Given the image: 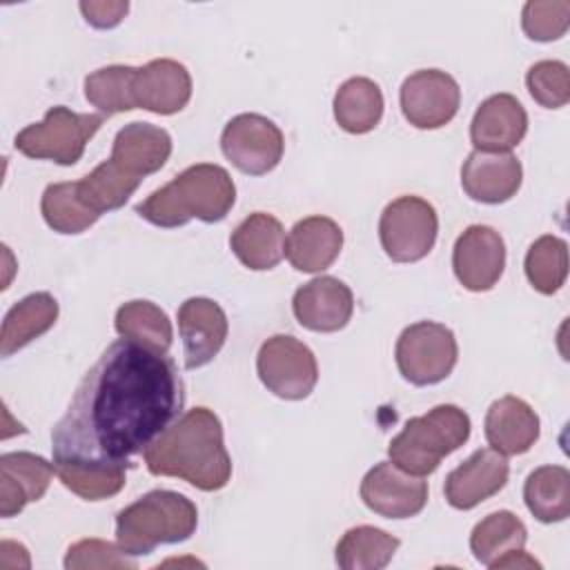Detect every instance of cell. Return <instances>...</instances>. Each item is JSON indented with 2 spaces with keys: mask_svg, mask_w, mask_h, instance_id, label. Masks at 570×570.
I'll return each instance as SVG.
<instances>
[{
  "mask_svg": "<svg viewBox=\"0 0 570 570\" xmlns=\"http://www.w3.org/2000/svg\"><path fill=\"white\" fill-rule=\"evenodd\" d=\"M508 459L492 448H481L445 476L443 492L452 508L472 510L497 494L508 483Z\"/></svg>",
  "mask_w": 570,
  "mask_h": 570,
  "instance_id": "obj_16",
  "label": "cell"
},
{
  "mask_svg": "<svg viewBox=\"0 0 570 570\" xmlns=\"http://www.w3.org/2000/svg\"><path fill=\"white\" fill-rule=\"evenodd\" d=\"M361 499L385 519H410L428 503V481L403 472L392 461H381L363 476Z\"/></svg>",
  "mask_w": 570,
  "mask_h": 570,
  "instance_id": "obj_12",
  "label": "cell"
},
{
  "mask_svg": "<svg viewBox=\"0 0 570 570\" xmlns=\"http://www.w3.org/2000/svg\"><path fill=\"white\" fill-rule=\"evenodd\" d=\"M381 87L363 76L345 80L334 96V118L350 134L372 131L383 116Z\"/></svg>",
  "mask_w": 570,
  "mask_h": 570,
  "instance_id": "obj_26",
  "label": "cell"
},
{
  "mask_svg": "<svg viewBox=\"0 0 570 570\" xmlns=\"http://www.w3.org/2000/svg\"><path fill=\"white\" fill-rule=\"evenodd\" d=\"M40 212L45 223L58 234H82L100 218L78 196L76 180L49 185L42 194Z\"/></svg>",
  "mask_w": 570,
  "mask_h": 570,
  "instance_id": "obj_32",
  "label": "cell"
},
{
  "mask_svg": "<svg viewBox=\"0 0 570 570\" xmlns=\"http://www.w3.org/2000/svg\"><path fill=\"white\" fill-rule=\"evenodd\" d=\"M528 541L523 521L510 510H499L481 519L470 534V550L474 559L488 568L503 554L521 550Z\"/></svg>",
  "mask_w": 570,
  "mask_h": 570,
  "instance_id": "obj_30",
  "label": "cell"
},
{
  "mask_svg": "<svg viewBox=\"0 0 570 570\" xmlns=\"http://www.w3.org/2000/svg\"><path fill=\"white\" fill-rule=\"evenodd\" d=\"M470 436V416L459 405H436L423 416L405 421L390 441V461L407 474L428 476Z\"/></svg>",
  "mask_w": 570,
  "mask_h": 570,
  "instance_id": "obj_5",
  "label": "cell"
},
{
  "mask_svg": "<svg viewBox=\"0 0 570 570\" xmlns=\"http://www.w3.org/2000/svg\"><path fill=\"white\" fill-rule=\"evenodd\" d=\"M439 232L436 209L419 196L392 200L379 220V238L394 263H416L425 258Z\"/></svg>",
  "mask_w": 570,
  "mask_h": 570,
  "instance_id": "obj_8",
  "label": "cell"
},
{
  "mask_svg": "<svg viewBox=\"0 0 570 570\" xmlns=\"http://www.w3.org/2000/svg\"><path fill=\"white\" fill-rule=\"evenodd\" d=\"M116 332L122 338L167 352L174 330L167 314L151 301H129L116 312Z\"/></svg>",
  "mask_w": 570,
  "mask_h": 570,
  "instance_id": "obj_31",
  "label": "cell"
},
{
  "mask_svg": "<svg viewBox=\"0 0 570 570\" xmlns=\"http://www.w3.org/2000/svg\"><path fill=\"white\" fill-rule=\"evenodd\" d=\"M343 229L327 216L298 220L285 238V256L294 269L316 274L327 269L341 254Z\"/></svg>",
  "mask_w": 570,
  "mask_h": 570,
  "instance_id": "obj_21",
  "label": "cell"
},
{
  "mask_svg": "<svg viewBox=\"0 0 570 570\" xmlns=\"http://www.w3.org/2000/svg\"><path fill=\"white\" fill-rule=\"evenodd\" d=\"M136 67L109 65L91 71L85 78V98L100 109L102 116H114L136 109L131 96V80Z\"/></svg>",
  "mask_w": 570,
  "mask_h": 570,
  "instance_id": "obj_33",
  "label": "cell"
},
{
  "mask_svg": "<svg viewBox=\"0 0 570 570\" xmlns=\"http://www.w3.org/2000/svg\"><path fill=\"white\" fill-rule=\"evenodd\" d=\"M220 149L243 174L263 176L281 163L285 140L283 131L269 118L261 114H238L225 125Z\"/></svg>",
  "mask_w": 570,
  "mask_h": 570,
  "instance_id": "obj_10",
  "label": "cell"
},
{
  "mask_svg": "<svg viewBox=\"0 0 570 570\" xmlns=\"http://www.w3.org/2000/svg\"><path fill=\"white\" fill-rule=\"evenodd\" d=\"M171 156V136L149 122L125 125L111 147V160H116L129 174L145 178L158 171Z\"/></svg>",
  "mask_w": 570,
  "mask_h": 570,
  "instance_id": "obj_23",
  "label": "cell"
},
{
  "mask_svg": "<svg viewBox=\"0 0 570 570\" xmlns=\"http://www.w3.org/2000/svg\"><path fill=\"white\" fill-rule=\"evenodd\" d=\"M236 200V187L225 167L198 163L180 171L136 205V214L156 227H180L191 218L223 220Z\"/></svg>",
  "mask_w": 570,
  "mask_h": 570,
  "instance_id": "obj_3",
  "label": "cell"
},
{
  "mask_svg": "<svg viewBox=\"0 0 570 570\" xmlns=\"http://www.w3.org/2000/svg\"><path fill=\"white\" fill-rule=\"evenodd\" d=\"M492 568H494V570H497V568H541V563H539L534 557H530V554L521 548V550H514V552L503 554L499 561L492 563Z\"/></svg>",
  "mask_w": 570,
  "mask_h": 570,
  "instance_id": "obj_40",
  "label": "cell"
},
{
  "mask_svg": "<svg viewBox=\"0 0 570 570\" xmlns=\"http://www.w3.org/2000/svg\"><path fill=\"white\" fill-rule=\"evenodd\" d=\"M485 439L503 456L528 452L539 439V416L519 396H501L485 414Z\"/></svg>",
  "mask_w": 570,
  "mask_h": 570,
  "instance_id": "obj_22",
  "label": "cell"
},
{
  "mask_svg": "<svg viewBox=\"0 0 570 570\" xmlns=\"http://www.w3.org/2000/svg\"><path fill=\"white\" fill-rule=\"evenodd\" d=\"M56 474L67 490L85 501H100L118 494L127 479V468H102L53 461Z\"/></svg>",
  "mask_w": 570,
  "mask_h": 570,
  "instance_id": "obj_35",
  "label": "cell"
},
{
  "mask_svg": "<svg viewBox=\"0 0 570 570\" xmlns=\"http://www.w3.org/2000/svg\"><path fill=\"white\" fill-rule=\"evenodd\" d=\"M530 96L546 109H559L570 100V71L561 60H541L528 69Z\"/></svg>",
  "mask_w": 570,
  "mask_h": 570,
  "instance_id": "obj_37",
  "label": "cell"
},
{
  "mask_svg": "<svg viewBox=\"0 0 570 570\" xmlns=\"http://www.w3.org/2000/svg\"><path fill=\"white\" fill-rule=\"evenodd\" d=\"M523 499L534 519L557 523L570 514V472L563 465H541L528 474Z\"/></svg>",
  "mask_w": 570,
  "mask_h": 570,
  "instance_id": "obj_27",
  "label": "cell"
},
{
  "mask_svg": "<svg viewBox=\"0 0 570 570\" xmlns=\"http://www.w3.org/2000/svg\"><path fill=\"white\" fill-rule=\"evenodd\" d=\"M80 11L85 16V20L96 27V29H111L116 24H120V20L127 16L129 11V2L125 0H102V2H80Z\"/></svg>",
  "mask_w": 570,
  "mask_h": 570,
  "instance_id": "obj_39",
  "label": "cell"
},
{
  "mask_svg": "<svg viewBox=\"0 0 570 570\" xmlns=\"http://www.w3.org/2000/svg\"><path fill=\"white\" fill-rule=\"evenodd\" d=\"M394 356L403 379L423 387L450 376L459 358V345L454 332L443 323L419 321L401 332Z\"/></svg>",
  "mask_w": 570,
  "mask_h": 570,
  "instance_id": "obj_7",
  "label": "cell"
},
{
  "mask_svg": "<svg viewBox=\"0 0 570 570\" xmlns=\"http://www.w3.org/2000/svg\"><path fill=\"white\" fill-rule=\"evenodd\" d=\"M53 463L31 452H7L0 456V514L16 517L27 503L38 501L49 490Z\"/></svg>",
  "mask_w": 570,
  "mask_h": 570,
  "instance_id": "obj_20",
  "label": "cell"
},
{
  "mask_svg": "<svg viewBox=\"0 0 570 570\" xmlns=\"http://www.w3.org/2000/svg\"><path fill=\"white\" fill-rule=\"evenodd\" d=\"M401 541L374 525L350 528L336 543L334 557L343 570H381L385 568Z\"/></svg>",
  "mask_w": 570,
  "mask_h": 570,
  "instance_id": "obj_28",
  "label": "cell"
},
{
  "mask_svg": "<svg viewBox=\"0 0 570 570\" xmlns=\"http://www.w3.org/2000/svg\"><path fill=\"white\" fill-rule=\"evenodd\" d=\"M136 109L171 116L187 107L191 98V76L185 65L171 58H158L136 67L131 80Z\"/></svg>",
  "mask_w": 570,
  "mask_h": 570,
  "instance_id": "obj_14",
  "label": "cell"
},
{
  "mask_svg": "<svg viewBox=\"0 0 570 570\" xmlns=\"http://www.w3.org/2000/svg\"><path fill=\"white\" fill-rule=\"evenodd\" d=\"M523 180V167L510 151H472L461 167L463 191L485 205H499L510 200Z\"/></svg>",
  "mask_w": 570,
  "mask_h": 570,
  "instance_id": "obj_19",
  "label": "cell"
},
{
  "mask_svg": "<svg viewBox=\"0 0 570 570\" xmlns=\"http://www.w3.org/2000/svg\"><path fill=\"white\" fill-rule=\"evenodd\" d=\"M58 318V301L49 292H36L18 301L2 321L0 354L11 356L33 338L53 327Z\"/></svg>",
  "mask_w": 570,
  "mask_h": 570,
  "instance_id": "obj_25",
  "label": "cell"
},
{
  "mask_svg": "<svg viewBox=\"0 0 570 570\" xmlns=\"http://www.w3.org/2000/svg\"><path fill=\"white\" fill-rule=\"evenodd\" d=\"M65 568L67 570H91V568H100V570H122L136 568V561L129 559V554H125L120 550V546L102 541V539H82L76 541L73 546H69L67 557H65Z\"/></svg>",
  "mask_w": 570,
  "mask_h": 570,
  "instance_id": "obj_38",
  "label": "cell"
},
{
  "mask_svg": "<svg viewBox=\"0 0 570 570\" xmlns=\"http://www.w3.org/2000/svg\"><path fill=\"white\" fill-rule=\"evenodd\" d=\"M525 276L541 294L561 289L568 276V245L559 236L546 234L537 238L525 254Z\"/></svg>",
  "mask_w": 570,
  "mask_h": 570,
  "instance_id": "obj_34",
  "label": "cell"
},
{
  "mask_svg": "<svg viewBox=\"0 0 570 570\" xmlns=\"http://www.w3.org/2000/svg\"><path fill=\"white\" fill-rule=\"evenodd\" d=\"M256 370L263 385L287 401L309 396L318 381L314 352L289 334H274L261 345Z\"/></svg>",
  "mask_w": 570,
  "mask_h": 570,
  "instance_id": "obj_9",
  "label": "cell"
},
{
  "mask_svg": "<svg viewBox=\"0 0 570 570\" xmlns=\"http://www.w3.org/2000/svg\"><path fill=\"white\" fill-rule=\"evenodd\" d=\"M196 525L198 510L185 494L151 490L116 514V543L129 557L151 554L158 546L189 539Z\"/></svg>",
  "mask_w": 570,
  "mask_h": 570,
  "instance_id": "obj_4",
  "label": "cell"
},
{
  "mask_svg": "<svg viewBox=\"0 0 570 570\" xmlns=\"http://www.w3.org/2000/svg\"><path fill=\"white\" fill-rule=\"evenodd\" d=\"M461 105L456 80L441 69H421L401 85V111L416 129H439L448 125Z\"/></svg>",
  "mask_w": 570,
  "mask_h": 570,
  "instance_id": "obj_11",
  "label": "cell"
},
{
  "mask_svg": "<svg viewBox=\"0 0 570 570\" xmlns=\"http://www.w3.org/2000/svg\"><path fill=\"white\" fill-rule=\"evenodd\" d=\"M528 131V114L512 94H494L474 111L470 138L476 151L505 154L514 149Z\"/></svg>",
  "mask_w": 570,
  "mask_h": 570,
  "instance_id": "obj_18",
  "label": "cell"
},
{
  "mask_svg": "<svg viewBox=\"0 0 570 570\" xmlns=\"http://www.w3.org/2000/svg\"><path fill=\"white\" fill-rule=\"evenodd\" d=\"M452 267L465 289H492L505 267V245L501 234L488 225H470L454 243Z\"/></svg>",
  "mask_w": 570,
  "mask_h": 570,
  "instance_id": "obj_13",
  "label": "cell"
},
{
  "mask_svg": "<svg viewBox=\"0 0 570 570\" xmlns=\"http://www.w3.org/2000/svg\"><path fill=\"white\" fill-rule=\"evenodd\" d=\"M570 24L568 0H530L521 13V27L530 40L552 42L559 40Z\"/></svg>",
  "mask_w": 570,
  "mask_h": 570,
  "instance_id": "obj_36",
  "label": "cell"
},
{
  "mask_svg": "<svg viewBox=\"0 0 570 570\" xmlns=\"http://www.w3.org/2000/svg\"><path fill=\"white\" fill-rule=\"evenodd\" d=\"M185 387L167 352L114 341L78 383L51 430L53 461L129 468L178 416Z\"/></svg>",
  "mask_w": 570,
  "mask_h": 570,
  "instance_id": "obj_1",
  "label": "cell"
},
{
  "mask_svg": "<svg viewBox=\"0 0 570 570\" xmlns=\"http://www.w3.org/2000/svg\"><path fill=\"white\" fill-rule=\"evenodd\" d=\"M229 247L245 267L265 272L285 256V229L272 214L254 212L232 232Z\"/></svg>",
  "mask_w": 570,
  "mask_h": 570,
  "instance_id": "obj_24",
  "label": "cell"
},
{
  "mask_svg": "<svg viewBox=\"0 0 570 570\" xmlns=\"http://www.w3.org/2000/svg\"><path fill=\"white\" fill-rule=\"evenodd\" d=\"M227 316L223 307L203 296L187 298L178 307V334L183 338L185 367L196 370L214 361L227 338Z\"/></svg>",
  "mask_w": 570,
  "mask_h": 570,
  "instance_id": "obj_15",
  "label": "cell"
},
{
  "mask_svg": "<svg viewBox=\"0 0 570 570\" xmlns=\"http://www.w3.org/2000/svg\"><path fill=\"white\" fill-rule=\"evenodd\" d=\"M140 183L142 178L129 174L116 160L109 158L100 163L94 171H89L85 178L76 180V187L82 203L91 212L102 216L105 212L120 209L129 200V196L138 189Z\"/></svg>",
  "mask_w": 570,
  "mask_h": 570,
  "instance_id": "obj_29",
  "label": "cell"
},
{
  "mask_svg": "<svg viewBox=\"0 0 570 570\" xmlns=\"http://www.w3.org/2000/svg\"><path fill=\"white\" fill-rule=\"evenodd\" d=\"M292 309L296 321L312 332H338L352 318L354 296L343 281L318 276L296 289Z\"/></svg>",
  "mask_w": 570,
  "mask_h": 570,
  "instance_id": "obj_17",
  "label": "cell"
},
{
  "mask_svg": "<svg viewBox=\"0 0 570 570\" xmlns=\"http://www.w3.org/2000/svg\"><path fill=\"white\" fill-rule=\"evenodd\" d=\"M102 114H76L62 105L51 107L40 122L18 131L13 145L20 154L58 165H76L89 138L100 129Z\"/></svg>",
  "mask_w": 570,
  "mask_h": 570,
  "instance_id": "obj_6",
  "label": "cell"
},
{
  "mask_svg": "<svg viewBox=\"0 0 570 570\" xmlns=\"http://www.w3.org/2000/svg\"><path fill=\"white\" fill-rule=\"evenodd\" d=\"M147 470L156 476H176L203 492H216L232 476L220 419L209 407L183 412L142 452Z\"/></svg>",
  "mask_w": 570,
  "mask_h": 570,
  "instance_id": "obj_2",
  "label": "cell"
}]
</instances>
